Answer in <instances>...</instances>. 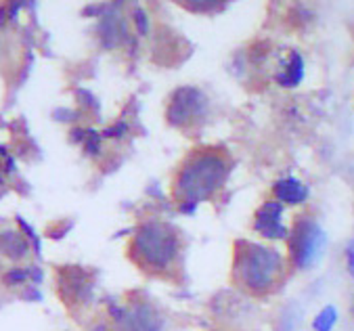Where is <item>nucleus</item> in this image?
<instances>
[{"mask_svg": "<svg viewBox=\"0 0 354 331\" xmlns=\"http://www.w3.org/2000/svg\"><path fill=\"white\" fill-rule=\"evenodd\" d=\"M207 97L195 86H180L172 93L166 105V120L170 126L189 128L201 124L207 115Z\"/></svg>", "mask_w": 354, "mask_h": 331, "instance_id": "nucleus-5", "label": "nucleus"}, {"mask_svg": "<svg viewBox=\"0 0 354 331\" xmlns=\"http://www.w3.org/2000/svg\"><path fill=\"white\" fill-rule=\"evenodd\" d=\"M107 137H122V135H126V124L124 122H118L115 126H111V130H107L105 132Z\"/></svg>", "mask_w": 354, "mask_h": 331, "instance_id": "nucleus-14", "label": "nucleus"}, {"mask_svg": "<svg viewBox=\"0 0 354 331\" xmlns=\"http://www.w3.org/2000/svg\"><path fill=\"white\" fill-rule=\"evenodd\" d=\"M337 323V308L333 304H327L321 308V312L315 316L313 321V329L315 331H333Z\"/></svg>", "mask_w": 354, "mask_h": 331, "instance_id": "nucleus-10", "label": "nucleus"}, {"mask_svg": "<svg viewBox=\"0 0 354 331\" xmlns=\"http://www.w3.org/2000/svg\"><path fill=\"white\" fill-rule=\"evenodd\" d=\"M124 331H160L162 329V321L156 308H151L149 304H134L128 310L118 314Z\"/></svg>", "mask_w": 354, "mask_h": 331, "instance_id": "nucleus-7", "label": "nucleus"}, {"mask_svg": "<svg viewBox=\"0 0 354 331\" xmlns=\"http://www.w3.org/2000/svg\"><path fill=\"white\" fill-rule=\"evenodd\" d=\"M346 269H348L350 277L354 279V239L346 245Z\"/></svg>", "mask_w": 354, "mask_h": 331, "instance_id": "nucleus-13", "label": "nucleus"}, {"mask_svg": "<svg viewBox=\"0 0 354 331\" xmlns=\"http://www.w3.org/2000/svg\"><path fill=\"white\" fill-rule=\"evenodd\" d=\"M290 260L300 271H308L323 260L327 252V233L308 216L296 218L290 233Z\"/></svg>", "mask_w": 354, "mask_h": 331, "instance_id": "nucleus-4", "label": "nucleus"}, {"mask_svg": "<svg viewBox=\"0 0 354 331\" xmlns=\"http://www.w3.org/2000/svg\"><path fill=\"white\" fill-rule=\"evenodd\" d=\"M352 316H354V298H352Z\"/></svg>", "mask_w": 354, "mask_h": 331, "instance_id": "nucleus-15", "label": "nucleus"}, {"mask_svg": "<svg viewBox=\"0 0 354 331\" xmlns=\"http://www.w3.org/2000/svg\"><path fill=\"white\" fill-rule=\"evenodd\" d=\"M134 23H136V28H138L140 34H147L149 32V17H147V13L143 9H136L134 11Z\"/></svg>", "mask_w": 354, "mask_h": 331, "instance_id": "nucleus-12", "label": "nucleus"}, {"mask_svg": "<svg viewBox=\"0 0 354 331\" xmlns=\"http://www.w3.org/2000/svg\"><path fill=\"white\" fill-rule=\"evenodd\" d=\"M281 218H283V204L277 200H270V202H264L256 210L252 227L258 235H262L264 239H270V241L290 239L292 231L281 223Z\"/></svg>", "mask_w": 354, "mask_h": 331, "instance_id": "nucleus-6", "label": "nucleus"}, {"mask_svg": "<svg viewBox=\"0 0 354 331\" xmlns=\"http://www.w3.org/2000/svg\"><path fill=\"white\" fill-rule=\"evenodd\" d=\"M286 275V256L270 245L256 241H237L233 256V279L235 283L252 294H270Z\"/></svg>", "mask_w": 354, "mask_h": 331, "instance_id": "nucleus-2", "label": "nucleus"}, {"mask_svg": "<svg viewBox=\"0 0 354 331\" xmlns=\"http://www.w3.org/2000/svg\"><path fill=\"white\" fill-rule=\"evenodd\" d=\"M306 76V63L304 57L298 50H290L288 59L283 61V65L279 68V72L274 74V82L283 88H296L302 84Z\"/></svg>", "mask_w": 354, "mask_h": 331, "instance_id": "nucleus-9", "label": "nucleus"}, {"mask_svg": "<svg viewBox=\"0 0 354 331\" xmlns=\"http://www.w3.org/2000/svg\"><path fill=\"white\" fill-rule=\"evenodd\" d=\"M229 176V158L223 149H195L178 168L174 197L180 204L199 206L218 193Z\"/></svg>", "mask_w": 354, "mask_h": 331, "instance_id": "nucleus-1", "label": "nucleus"}, {"mask_svg": "<svg viewBox=\"0 0 354 331\" xmlns=\"http://www.w3.org/2000/svg\"><path fill=\"white\" fill-rule=\"evenodd\" d=\"M300 316L296 310H288V312H283L281 321H279V329L281 331H300Z\"/></svg>", "mask_w": 354, "mask_h": 331, "instance_id": "nucleus-11", "label": "nucleus"}, {"mask_svg": "<svg viewBox=\"0 0 354 331\" xmlns=\"http://www.w3.org/2000/svg\"><path fill=\"white\" fill-rule=\"evenodd\" d=\"M180 256V237L176 229L162 220H149L140 227L132 241V258L149 273L166 275Z\"/></svg>", "mask_w": 354, "mask_h": 331, "instance_id": "nucleus-3", "label": "nucleus"}, {"mask_svg": "<svg viewBox=\"0 0 354 331\" xmlns=\"http://www.w3.org/2000/svg\"><path fill=\"white\" fill-rule=\"evenodd\" d=\"M272 195L274 200L281 204H288V206H302L308 197H310V189L296 176H286V178H279L272 185Z\"/></svg>", "mask_w": 354, "mask_h": 331, "instance_id": "nucleus-8", "label": "nucleus"}]
</instances>
